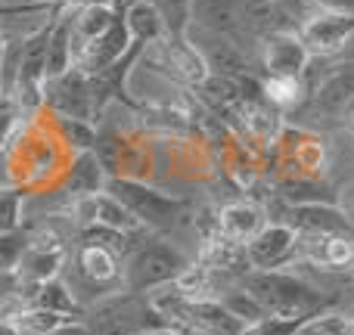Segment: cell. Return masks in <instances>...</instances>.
<instances>
[{
    "label": "cell",
    "mask_w": 354,
    "mask_h": 335,
    "mask_svg": "<svg viewBox=\"0 0 354 335\" xmlns=\"http://www.w3.org/2000/svg\"><path fill=\"white\" fill-rule=\"evenodd\" d=\"M187 267L189 261L180 249H174L165 239H147V242H137L134 251L128 255L122 286L128 292H140V295L153 292V289L174 283Z\"/></svg>",
    "instance_id": "obj_4"
},
{
    "label": "cell",
    "mask_w": 354,
    "mask_h": 335,
    "mask_svg": "<svg viewBox=\"0 0 354 335\" xmlns=\"http://www.w3.org/2000/svg\"><path fill=\"white\" fill-rule=\"evenodd\" d=\"M131 44H134L131 41V31H128V25H124V16L118 12L115 22H112L103 35L87 41V44H81V47L75 50L72 66L81 68L84 75H97V72H103V68H109L112 62L122 59V56L131 50Z\"/></svg>",
    "instance_id": "obj_10"
},
{
    "label": "cell",
    "mask_w": 354,
    "mask_h": 335,
    "mask_svg": "<svg viewBox=\"0 0 354 335\" xmlns=\"http://www.w3.org/2000/svg\"><path fill=\"white\" fill-rule=\"evenodd\" d=\"M3 53H6V41H3V35H0V62H3Z\"/></svg>",
    "instance_id": "obj_43"
},
{
    "label": "cell",
    "mask_w": 354,
    "mask_h": 335,
    "mask_svg": "<svg viewBox=\"0 0 354 335\" xmlns=\"http://www.w3.org/2000/svg\"><path fill=\"white\" fill-rule=\"evenodd\" d=\"M106 180H109V174H106L103 162L97 159L93 149L91 153H75L66 165V174L59 177L62 193H66L68 199H84V195L103 193Z\"/></svg>",
    "instance_id": "obj_17"
},
{
    "label": "cell",
    "mask_w": 354,
    "mask_h": 335,
    "mask_svg": "<svg viewBox=\"0 0 354 335\" xmlns=\"http://www.w3.org/2000/svg\"><path fill=\"white\" fill-rule=\"evenodd\" d=\"M22 186H0V233L22 230V202H25Z\"/></svg>",
    "instance_id": "obj_29"
},
{
    "label": "cell",
    "mask_w": 354,
    "mask_h": 335,
    "mask_svg": "<svg viewBox=\"0 0 354 335\" xmlns=\"http://www.w3.org/2000/svg\"><path fill=\"white\" fill-rule=\"evenodd\" d=\"M261 99L277 112H292L308 99V87L301 78H261Z\"/></svg>",
    "instance_id": "obj_24"
},
{
    "label": "cell",
    "mask_w": 354,
    "mask_h": 335,
    "mask_svg": "<svg viewBox=\"0 0 354 335\" xmlns=\"http://www.w3.org/2000/svg\"><path fill=\"white\" fill-rule=\"evenodd\" d=\"M308 320H277V317H264L258 320V323L245 326L239 335H299L301 326H305Z\"/></svg>",
    "instance_id": "obj_34"
},
{
    "label": "cell",
    "mask_w": 354,
    "mask_h": 335,
    "mask_svg": "<svg viewBox=\"0 0 354 335\" xmlns=\"http://www.w3.org/2000/svg\"><path fill=\"white\" fill-rule=\"evenodd\" d=\"M103 193H109L112 199L122 202L137 218V224L147 227V230L171 233L189 214L187 199L171 195V193H159V189L147 186L143 180H134V177H109Z\"/></svg>",
    "instance_id": "obj_3"
},
{
    "label": "cell",
    "mask_w": 354,
    "mask_h": 335,
    "mask_svg": "<svg viewBox=\"0 0 354 335\" xmlns=\"http://www.w3.org/2000/svg\"><path fill=\"white\" fill-rule=\"evenodd\" d=\"M299 37L305 44V50L311 53V59H330V56L342 53L354 37V12H336L324 10L314 12L311 19L299 25Z\"/></svg>",
    "instance_id": "obj_7"
},
{
    "label": "cell",
    "mask_w": 354,
    "mask_h": 335,
    "mask_svg": "<svg viewBox=\"0 0 354 335\" xmlns=\"http://www.w3.org/2000/svg\"><path fill=\"white\" fill-rule=\"evenodd\" d=\"M28 307H44V311L62 314V317H72V320L84 317V307L78 305V298H75V292L68 289V283H62L59 276L31 289V305Z\"/></svg>",
    "instance_id": "obj_22"
},
{
    "label": "cell",
    "mask_w": 354,
    "mask_h": 335,
    "mask_svg": "<svg viewBox=\"0 0 354 335\" xmlns=\"http://www.w3.org/2000/svg\"><path fill=\"white\" fill-rule=\"evenodd\" d=\"M84 326L91 335H147L149 329L168 326L159 314L153 311L147 292H112L106 298L93 301L84 307Z\"/></svg>",
    "instance_id": "obj_2"
},
{
    "label": "cell",
    "mask_w": 354,
    "mask_h": 335,
    "mask_svg": "<svg viewBox=\"0 0 354 335\" xmlns=\"http://www.w3.org/2000/svg\"><path fill=\"white\" fill-rule=\"evenodd\" d=\"M187 41L196 47V53L202 56L208 75H221V78H236V75H249L252 59L245 56V47L239 41L227 35H214V31H202L196 25L187 28Z\"/></svg>",
    "instance_id": "obj_8"
},
{
    "label": "cell",
    "mask_w": 354,
    "mask_h": 335,
    "mask_svg": "<svg viewBox=\"0 0 354 335\" xmlns=\"http://www.w3.org/2000/svg\"><path fill=\"white\" fill-rule=\"evenodd\" d=\"M59 3H47V0H35V3H19V6H3L0 3V16H28V12H47Z\"/></svg>",
    "instance_id": "obj_36"
},
{
    "label": "cell",
    "mask_w": 354,
    "mask_h": 335,
    "mask_svg": "<svg viewBox=\"0 0 354 335\" xmlns=\"http://www.w3.org/2000/svg\"><path fill=\"white\" fill-rule=\"evenodd\" d=\"M264 224H268L264 205H255V202H230V205L221 208L214 230L224 239H230V242L245 245Z\"/></svg>",
    "instance_id": "obj_19"
},
{
    "label": "cell",
    "mask_w": 354,
    "mask_h": 335,
    "mask_svg": "<svg viewBox=\"0 0 354 335\" xmlns=\"http://www.w3.org/2000/svg\"><path fill=\"white\" fill-rule=\"evenodd\" d=\"M299 258H305V261L317 264L324 270H351L354 267V230L299 236Z\"/></svg>",
    "instance_id": "obj_13"
},
{
    "label": "cell",
    "mask_w": 354,
    "mask_h": 335,
    "mask_svg": "<svg viewBox=\"0 0 354 335\" xmlns=\"http://www.w3.org/2000/svg\"><path fill=\"white\" fill-rule=\"evenodd\" d=\"M239 28H243V37L261 44L264 37L280 35V31H299V25L277 0H239Z\"/></svg>",
    "instance_id": "obj_14"
},
{
    "label": "cell",
    "mask_w": 354,
    "mask_h": 335,
    "mask_svg": "<svg viewBox=\"0 0 354 335\" xmlns=\"http://www.w3.org/2000/svg\"><path fill=\"white\" fill-rule=\"evenodd\" d=\"M156 6V12L165 22V35L168 37H187L189 28V3L193 0H149Z\"/></svg>",
    "instance_id": "obj_28"
},
{
    "label": "cell",
    "mask_w": 354,
    "mask_h": 335,
    "mask_svg": "<svg viewBox=\"0 0 354 335\" xmlns=\"http://www.w3.org/2000/svg\"><path fill=\"white\" fill-rule=\"evenodd\" d=\"M16 323H19V329H22V335H50V332L59 329V326L72 323V317L44 311V307H25V311L16 317Z\"/></svg>",
    "instance_id": "obj_27"
},
{
    "label": "cell",
    "mask_w": 354,
    "mask_h": 335,
    "mask_svg": "<svg viewBox=\"0 0 354 335\" xmlns=\"http://www.w3.org/2000/svg\"><path fill=\"white\" fill-rule=\"evenodd\" d=\"M47 3H68V0H47Z\"/></svg>",
    "instance_id": "obj_44"
},
{
    "label": "cell",
    "mask_w": 354,
    "mask_h": 335,
    "mask_svg": "<svg viewBox=\"0 0 354 335\" xmlns=\"http://www.w3.org/2000/svg\"><path fill=\"white\" fill-rule=\"evenodd\" d=\"M177 329L187 335H239L245 329L224 305L221 298H189L180 311Z\"/></svg>",
    "instance_id": "obj_12"
},
{
    "label": "cell",
    "mask_w": 354,
    "mask_h": 335,
    "mask_svg": "<svg viewBox=\"0 0 354 335\" xmlns=\"http://www.w3.org/2000/svg\"><path fill=\"white\" fill-rule=\"evenodd\" d=\"M19 124H22V115H19V106L10 93H0V149L10 146V140L19 134Z\"/></svg>",
    "instance_id": "obj_33"
},
{
    "label": "cell",
    "mask_w": 354,
    "mask_h": 335,
    "mask_svg": "<svg viewBox=\"0 0 354 335\" xmlns=\"http://www.w3.org/2000/svg\"><path fill=\"white\" fill-rule=\"evenodd\" d=\"M0 335H22V329H19L16 320L10 317H0Z\"/></svg>",
    "instance_id": "obj_40"
},
{
    "label": "cell",
    "mask_w": 354,
    "mask_h": 335,
    "mask_svg": "<svg viewBox=\"0 0 354 335\" xmlns=\"http://www.w3.org/2000/svg\"><path fill=\"white\" fill-rule=\"evenodd\" d=\"M336 208L342 211V218L354 227V177H351L348 183H342V186H339V193H336Z\"/></svg>",
    "instance_id": "obj_35"
},
{
    "label": "cell",
    "mask_w": 354,
    "mask_h": 335,
    "mask_svg": "<svg viewBox=\"0 0 354 335\" xmlns=\"http://www.w3.org/2000/svg\"><path fill=\"white\" fill-rule=\"evenodd\" d=\"M274 149H280L286 177L324 180L326 165H330V153H326V143L320 140L317 134H311V131H305V128H289V124H283Z\"/></svg>",
    "instance_id": "obj_6"
},
{
    "label": "cell",
    "mask_w": 354,
    "mask_h": 335,
    "mask_svg": "<svg viewBox=\"0 0 354 335\" xmlns=\"http://www.w3.org/2000/svg\"><path fill=\"white\" fill-rule=\"evenodd\" d=\"M122 16H124V25H128V31H131V41L156 44V41H162V37H168L165 22H162V16L156 12V6L149 3V0H134Z\"/></svg>",
    "instance_id": "obj_23"
},
{
    "label": "cell",
    "mask_w": 354,
    "mask_h": 335,
    "mask_svg": "<svg viewBox=\"0 0 354 335\" xmlns=\"http://www.w3.org/2000/svg\"><path fill=\"white\" fill-rule=\"evenodd\" d=\"M311 53L305 50L299 31H280L261 41V68L268 78H305Z\"/></svg>",
    "instance_id": "obj_11"
},
{
    "label": "cell",
    "mask_w": 354,
    "mask_h": 335,
    "mask_svg": "<svg viewBox=\"0 0 354 335\" xmlns=\"http://www.w3.org/2000/svg\"><path fill=\"white\" fill-rule=\"evenodd\" d=\"M72 6H93V3H109L112 6V0H68Z\"/></svg>",
    "instance_id": "obj_42"
},
{
    "label": "cell",
    "mask_w": 354,
    "mask_h": 335,
    "mask_svg": "<svg viewBox=\"0 0 354 335\" xmlns=\"http://www.w3.org/2000/svg\"><path fill=\"white\" fill-rule=\"evenodd\" d=\"M299 335H354V317L336 314V311H324L308 320Z\"/></svg>",
    "instance_id": "obj_31"
},
{
    "label": "cell",
    "mask_w": 354,
    "mask_h": 335,
    "mask_svg": "<svg viewBox=\"0 0 354 335\" xmlns=\"http://www.w3.org/2000/svg\"><path fill=\"white\" fill-rule=\"evenodd\" d=\"M354 99V62L336 66L311 93H308V109L320 118H336L345 109V103Z\"/></svg>",
    "instance_id": "obj_15"
},
{
    "label": "cell",
    "mask_w": 354,
    "mask_h": 335,
    "mask_svg": "<svg viewBox=\"0 0 354 335\" xmlns=\"http://www.w3.org/2000/svg\"><path fill=\"white\" fill-rule=\"evenodd\" d=\"M31 236L25 230H12V233H0V274H10L16 270L19 258L25 255Z\"/></svg>",
    "instance_id": "obj_32"
},
{
    "label": "cell",
    "mask_w": 354,
    "mask_h": 335,
    "mask_svg": "<svg viewBox=\"0 0 354 335\" xmlns=\"http://www.w3.org/2000/svg\"><path fill=\"white\" fill-rule=\"evenodd\" d=\"M314 6L324 10H336V12H354V0H311Z\"/></svg>",
    "instance_id": "obj_37"
},
{
    "label": "cell",
    "mask_w": 354,
    "mask_h": 335,
    "mask_svg": "<svg viewBox=\"0 0 354 335\" xmlns=\"http://www.w3.org/2000/svg\"><path fill=\"white\" fill-rule=\"evenodd\" d=\"M68 10H72V53L81 47V44H87V41L103 35L118 16L109 3H93V6H72L68 3Z\"/></svg>",
    "instance_id": "obj_21"
},
{
    "label": "cell",
    "mask_w": 354,
    "mask_h": 335,
    "mask_svg": "<svg viewBox=\"0 0 354 335\" xmlns=\"http://www.w3.org/2000/svg\"><path fill=\"white\" fill-rule=\"evenodd\" d=\"M50 128L59 137V143H66L72 153H91L97 146V124L93 122H81V118H66V115H50Z\"/></svg>",
    "instance_id": "obj_25"
},
{
    "label": "cell",
    "mask_w": 354,
    "mask_h": 335,
    "mask_svg": "<svg viewBox=\"0 0 354 335\" xmlns=\"http://www.w3.org/2000/svg\"><path fill=\"white\" fill-rule=\"evenodd\" d=\"M245 261L249 270H280L299 261V233L289 224H268L245 242Z\"/></svg>",
    "instance_id": "obj_9"
},
{
    "label": "cell",
    "mask_w": 354,
    "mask_h": 335,
    "mask_svg": "<svg viewBox=\"0 0 354 335\" xmlns=\"http://www.w3.org/2000/svg\"><path fill=\"white\" fill-rule=\"evenodd\" d=\"M78 270L87 283H93V286L122 283V276H124L122 258H118L115 251L103 249V245H93V242L78 245Z\"/></svg>",
    "instance_id": "obj_20"
},
{
    "label": "cell",
    "mask_w": 354,
    "mask_h": 335,
    "mask_svg": "<svg viewBox=\"0 0 354 335\" xmlns=\"http://www.w3.org/2000/svg\"><path fill=\"white\" fill-rule=\"evenodd\" d=\"M44 109L50 115H66V118H81V122H100V112L93 106L91 81L81 68H68L59 78L44 81Z\"/></svg>",
    "instance_id": "obj_5"
},
{
    "label": "cell",
    "mask_w": 354,
    "mask_h": 335,
    "mask_svg": "<svg viewBox=\"0 0 354 335\" xmlns=\"http://www.w3.org/2000/svg\"><path fill=\"white\" fill-rule=\"evenodd\" d=\"M239 286L277 320H311L336 305L333 295L317 292L311 283L286 270H249L239 276Z\"/></svg>",
    "instance_id": "obj_1"
},
{
    "label": "cell",
    "mask_w": 354,
    "mask_h": 335,
    "mask_svg": "<svg viewBox=\"0 0 354 335\" xmlns=\"http://www.w3.org/2000/svg\"><path fill=\"white\" fill-rule=\"evenodd\" d=\"M97 224L112 227V230H122V233H137V230H143V227L137 224L134 214H131L118 199H112L109 193H100V195H97Z\"/></svg>",
    "instance_id": "obj_26"
},
{
    "label": "cell",
    "mask_w": 354,
    "mask_h": 335,
    "mask_svg": "<svg viewBox=\"0 0 354 335\" xmlns=\"http://www.w3.org/2000/svg\"><path fill=\"white\" fill-rule=\"evenodd\" d=\"M66 264V249L62 242H28L25 255L19 258L16 274L28 289L41 286L47 280H56Z\"/></svg>",
    "instance_id": "obj_16"
},
{
    "label": "cell",
    "mask_w": 354,
    "mask_h": 335,
    "mask_svg": "<svg viewBox=\"0 0 354 335\" xmlns=\"http://www.w3.org/2000/svg\"><path fill=\"white\" fill-rule=\"evenodd\" d=\"M189 25L214 35H227L243 44L239 28V0H193L189 3Z\"/></svg>",
    "instance_id": "obj_18"
},
{
    "label": "cell",
    "mask_w": 354,
    "mask_h": 335,
    "mask_svg": "<svg viewBox=\"0 0 354 335\" xmlns=\"http://www.w3.org/2000/svg\"><path fill=\"white\" fill-rule=\"evenodd\" d=\"M339 118H342V124L348 128V134L354 137V99H348V103H345V109L339 112Z\"/></svg>",
    "instance_id": "obj_39"
},
{
    "label": "cell",
    "mask_w": 354,
    "mask_h": 335,
    "mask_svg": "<svg viewBox=\"0 0 354 335\" xmlns=\"http://www.w3.org/2000/svg\"><path fill=\"white\" fill-rule=\"evenodd\" d=\"M221 305H224L243 326H252V323H258V320L268 317V314L261 311V305H258L243 286L233 289V292H227V295H221Z\"/></svg>",
    "instance_id": "obj_30"
},
{
    "label": "cell",
    "mask_w": 354,
    "mask_h": 335,
    "mask_svg": "<svg viewBox=\"0 0 354 335\" xmlns=\"http://www.w3.org/2000/svg\"><path fill=\"white\" fill-rule=\"evenodd\" d=\"M147 335H187V332L174 329V326H159V329H149Z\"/></svg>",
    "instance_id": "obj_41"
},
{
    "label": "cell",
    "mask_w": 354,
    "mask_h": 335,
    "mask_svg": "<svg viewBox=\"0 0 354 335\" xmlns=\"http://www.w3.org/2000/svg\"><path fill=\"white\" fill-rule=\"evenodd\" d=\"M50 335H91V332H87L84 320H72V323L59 326V329H56V332H50Z\"/></svg>",
    "instance_id": "obj_38"
}]
</instances>
